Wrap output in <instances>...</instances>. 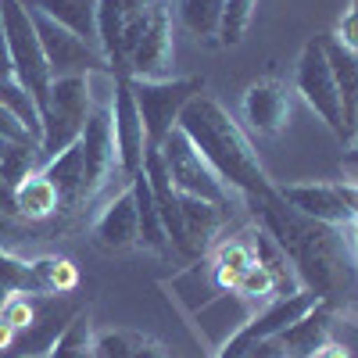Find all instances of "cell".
I'll list each match as a JSON object with an SVG mask.
<instances>
[{"mask_svg":"<svg viewBox=\"0 0 358 358\" xmlns=\"http://www.w3.org/2000/svg\"><path fill=\"white\" fill-rule=\"evenodd\" d=\"M15 337H18V330H15V326H11L8 319H0V351H11Z\"/></svg>","mask_w":358,"mask_h":358,"instance_id":"7bdbcfd3","label":"cell"},{"mask_svg":"<svg viewBox=\"0 0 358 358\" xmlns=\"http://www.w3.org/2000/svg\"><path fill=\"white\" fill-rule=\"evenodd\" d=\"M215 262V268H219V276H222V283L233 290V283H236V276L241 273H248V268L258 262L255 258V248H251V241H222L212 255H208Z\"/></svg>","mask_w":358,"mask_h":358,"instance_id":"f1b7e54d","label":"cell"},{"mask_svg":"<svg viewBox=\"0 0 358 358\" xmlns=\"http://www.w3.org/2000/svg\"><path fill=\"white\" fill-rule=\"evenodd\" d=\"M294 94L301 97L337 140H344V111H341V94H337V83L330 72V62H326V50L322 40H308L301 57L294 65Z\"/></svg>","mask_w":358,"mask_h":358,"instance_id":"52a82bcc","label":"cell"},{"mask_svg":"<svg viewBox=\"0 0 358 358\" xmlns=\"http://www.w3.org/2000/svg\"><path fill=\"white\" fill-rule=\"evenodd\" d=\"M0 104H4L18 122L33 133L36 140H40V133H43V122H40V108H36V101H33V94L15 79V76H8V79H0Z\"/></svg>","mask_w":358,"mask_h":358,"instance_id":"83f0119b","label":"cell"},{"mask_svg":"<svg viewBox=\"0 0 358 358\" xmlns=\"http://www.w3.org/2000/svg\"><path fill=\"white\" fill-rule=\"evenodd\" d=\"M322 50L330 62L337 94H341V111H344V143L358 136V54L337 43L334 36H322Z\"/></svg>","mask_w":358,"mask_h":358,"instance_id":"ac0fdd59","label":"cell"},{"mask_svg":"<svg viewBox=\"0 0 358 358\" xmlns=\"http://www.w3.org/2000/svg\"><path fill=\"white\" fill-rule=\"evenodd\" d=\"M133 358H169V355H165V348L155 344V341H140L136 351H133Z\"/></svg>","mask_w":358,"mask_h":358,"instance_id":"60d3db41","label":"cell"},{"mask_svg":"<svg viewBox=\"0 0 358 358\" xmlns=\"http://www.w3.org/2000/svg\"><path fill=\"white\" fill-rule=\"evenodd\" d=\"M294 83L280 79V76H265L255 79L244 97H241V115L251 126V133L258 136H280L294 115Z\"/></svg>","mask_w":358,"mask_h":358,"instance_id":"30bf717a","label":"cell"},{"mask_svg":"<svg viewBox=\"0 0 358 358\" xmlns=\"http://www.w3.org/2000/svg\"><path fill=\"white\" fill-rule=\"evenodd\" d=\"M15 204H18V215L29 219V222H40L47 215H54L62 208V197H57L54 183L43 176V172H33L29 179L15 187Z\"/></svg>","mask_w":358,"mask_h":358,"instance_id":"d4e9b609","label":"cell"},{"mask_svg":"<svg viewBox=\"0 0 358 358\" xmlns=\"http://www.w3.org/2000/svg\"><path fill=\"white\" fill-rule=\"evenodd\" d=\"M0 283L11 294H43L33 262H22L15 251H0Z\"/></svg>","mask_w":358,"mask_h":358,"instance_id":"1f68e13d","label":"cell"},{"mask_svg":"<svg viewBox=\"0 0 358 358\" xmlns=\"http://www.w3.org/2000/svg\"><path fill=\"white\" fill-rule=\"evenodd\" d=\"M172 18H169V4L162 0L147 33L140 36L136 50L129 54L126 65V79H172Z\"/></svg>","mask_w":358,"mask_h":358,"instance_id":"4fadbf2b","label":"cell"},{"mask_svg":"<svg viewBox=\"0 0 358 358\" xmlns=\"http://www.w3.org/2000/svg\"><path fill=\"white\" fill-rule=\"evenodd\" d=\"M204 76H183V79H129L133 101L143 118V133H147V151H158L162 140L176 129L183 108L204 94Z\"/></svg>","mask_w":358,"mask_h":358,"instance_id":"277c9868","label":"cell"},{"mask_svg":"<svg viewBox=\"0 0 358 358\" xmlns=\"http://www.w3.org/2000/svg\"><path fill=\"white\" fill-rule=\"evenodd\" d=\"M90 86L86 76H62L50 79V101L43 111V133H40V158H54L65 147H72L83 136L86 115H90Z\"/></svg>","mask_w":358,"mask_h":358,"instance_id":"5b68a950","label":"cell"},{"mask_svg":"<svg viewBox=\"0 0 358 358\" xmlns=\"http://www.w3.org/2000/svg\"><path fill=\"white\" fill-rule=\"evenodd\" d=\"M36 268V280H40V290L43 294H72L79 287V273L69 258H54V255H43L33 262Z\"/></svg>","mask_w":358,"mask_h":358,"instance_id":"f546056e","label":"cell"},{"mask_svg":"<svg viewBox=\"0 0 358 358\" xmlns=\"http://www.w3.org/2000/svg\"><path fill=\"white\" fill-rule=\"evenodd\" d=\"M179 208H183L190 251H194V258H204L212 251V241L219 236V229L226 226V208H219L212 201H201V197H187V194H179Z\"/></svg>","mask_w":358,"mask_h":358,"instance_id":"7402d4cb","label":"cell"},{"mask_svg":"<svg viewBox=\"0 0 358 358\" xmlns=\"http://www.w3.org/2000/svg\"><path fill=\"white\" fill-rule=\"evenodd\" d=\"M330 330H334V312L326 305H315L308 315L290 322L276 341L287 351V358H312L322 344H330Z\"/></svg>","mask_w":358,"mask_h":358,"instance_id":"ffe728a7","label":"cell"},{"mask_svg":"<svg viewBox=\"0 0 358 358\" xmlns=\"http://www.w3.org/2000/svg\"><path fill=\"white\" fill-rule=\"evenodd\" d=\"M312 358H351V355H348V348H344V344H334V341H330V344H322Z\"/></svg>","mask_w":358,"mask_h":358,"instance_id":"b9f144b4","label":"cell"},{"mask_svg":"<svg viewBox=\"0 0 358 358\" xmlns=\"http://www.w3.org/2000/svg\"><path fill=\"white\" fill-rule=\"evenodd\" d=\"M40 172L54 183L62 204H83L86 201V155H83V143L79 140L72 147H65L62 155L47 158Z\"/></svg>","mask_w":358,"mask_h":358,"instance_id":"44dd1931","label":"cell"},{"mask_svg":"<svg viewBox=\"0 0 358 358\" xmlns=\"http://www.w3.org/2000/svg\"><path fill=\"white\" fill-rule=\"evenodd\" d=\"M0 215H11L18 219V204H15V187L0 179Z\"/></svg>","mask_w":358,"mask_h":358,"instance_id":"f35d334b","label":"cell"},{"mask_svg":"<svg viewBox=\"0 0 358 358\" xmlns=\"http://www.w3.org/2000/svg\"><path fill=\"white\" fill-rule=\"evenodd\" d=\"M165 290H172V297L179 301V308H183L187 315H197L201 308H208L212 301H219L222 294H233V290L222 283L215 262L208 258V255H204V258H194V265H187L176 280H169Z\"/></svg>","mask_w":358,"mask_h":358,"instance_id":"2e32d148","label":"cell"},{"mask_svg":"<svg viewBox=\"0 0 358 358\" xmlns=\"http://www.w3.org/2000/svg\"><path fill=\"white\" fill-rule=\"evenodd\" d=\"M79 305H57L54 294H36V319L18 330L11 344V358H47L57 337L65 334V326L76 319Z\"/></svg>","mask_w":358,"mask_h":358,"instance_id":"5bb4252c","label":"cell"},{"mask_svg":"<svg viewBox=\"0 0 358 358\" xmlns=\"http://www.w3.org/2000/svg\"><path fill=\"white\" fill-rule=\"evenodd\" d=\"M251 248H255V258H258V265L265 268L268 276H273V287H276V297H290V294H297L301 290V280H297V273H294V265H290V258L283 255V248L268 236L265 229H255L251 233Z\"/></svg>","mask_w":358,"mask_h":358,"instance_id":"cb8c5ba5","label":"cell"},{"mask_svg":"<svg viewBox=\"0 0 358 358\" xmlns=\"http://www.w3.org/2000/svg\"><path fill=\"white\" fill-rule=\"evenodd\" d=\"M341 194H344L348 212H351V215H355V222H358V187H355V183H348V179H341Z\"/></svg>","mask_w":358,"mask_h":358,"instance_id":"ab89813d","label":"cell"},{"mask_svg":"<svg viewBox=\"0 0 358 358\" xmlns=\"http://www.w3.org/2000/svg\"><path fill=\"white\" fill-rule=\"evenodd\" d=\"M129 190H133V204H136L140 248L155 251V255H169L172 244H169V233H165V226H162L158 204H155V194H151V183H147V172H143V169H140L136 176H129Z\"/></svg>","mask_w":358,"mask_h":358,"instance_id":"603a6c76","label":"cell"},{"mask_svg":"<svg viewBox=\"0 0 358 358\" xmlns=\"http://www.w3.org/2000/svg\"><path fill=\"white\" fill-rule=\"evenodd\" d=\"M179 129L190 136V143L201 151V158L215 169V176L236 194H244V201L268 194L276 183L268 179L265 165L258 162L255 143L241 129V122L208 94H197L183 115H179Z\"/></svg>","mask_w":358,"mask_h":358,"instance_id":"7a4b0ae2","label":"cell"},{"mask_svg":"<svg viewBox=\"0 0 358 358\" xmlns=\"http://www.w3.org/2000/svg\"><path fill=\"white\" fill-rule=\"evenodd\" d=\"M25 11H29V18H33V29H36V36H40L47 69H50L54 79H62V76H90V72H111L101 50L83 43L76 33H69L65 25L50 22L47 15H40L33 8H25Z\"/></svg>","mask_w":358,"mask_h":358,"instance_id":"9c48e42d","label":"cell"},{"mask_svg":"<svg viewBox=\"0 0 358 358\" xmlns=\"http://www.w3.org/2000/svg\"><path fill=\"white\" fill-rule=\"evenodd\" d=\"M18 241V222L11 215H0V251H11Z\"/></svg>","mask_w":358,"mask_h":358,"instance_id":"74e56055","label":"cell"},{"mask_svg":"<svg viewBox=\"0 0 358 358\" xmlns=\"http://www.w3.org/2000/svg\"><path fill=\"white\" fill-rule=\"evenodd\" d=\"M143 337L140 334H129V330H104V334H94V358H133L136 344Z\"/></svg>","mask_w":358,"mask_h":358,"instance_id":"d6a6232c","label":"cell"},{"mask_svg":"<svg viewBox=\"0 0 358 358\" xmlns=\"http://www.w3.org/2000/svg\"><path fill=\"white\" fill-rule=\"evenodd\" d=\"M226 0H176V15L183 22V29L197 40L219 36V22H222Z\"/></svg>","mask_w":358,"mask_h":358,"instance_id":"484cf974","label":"cell"},{"mask_svg":"<svg viewBox=\"0 0 358 358\" xmlns=\"http://www.w3.org/2000/svg\"><path fill=\"white\" fill-rule=\"evenodd\" d=\"M315 305H322L319 297L312 294V290H297V294H290V297H276V301H268L265 308H258L241 330H236L222 348H219V355L215 358H244V351L248 348H255L258 341H273V337H280L290 322H297L301 315H308Z\"/></svg>","mask_w":358,"mask_h":358,"instance_id":"ba28073f","label":"cell"},{"mask_svg":"<svg viewBox=\"0 0 358 358\" xmlns=\"http://www.w3.org/2000/svg\"><path fill=\"white\" fill-rule=\"evenodd\" d=\"M0 36H4V47H8V57H11V72L15 79L33 94L36 108H40V118L47 111V101H50V69H47V57H43V47H40V36L33 29V18H29L22 0H0Z\"/></svg>","mask_w":358,"mask_h":358,"instance_id":"3957f363","label":"cell"},{"mask_svg":"<svg viewBox=\"0 0 358 358\" xmlns=\"http://www.w3.org/2000/svg\"><path fill=\"white\" fill-rule=\"evenodd\" d=\"M251 212L262 229L273 236L290 258L297 280L312 290L334 315H358V248L351 226H330L308 219L280 197L273 187L262 197H251Z\"/></svg>","mask_w":358,"mask_h":358,"instance_id":"6da1fadb","label":"cell"},{"mask_svg":"<svg viewBox=\"0 0 358 358\" xmlns=\"http://www.w3.org/2000/svg\"><path fill=\"white\" fill-rule=\"evenodd\" d=\"M255 8H258V0H226L222 22H219V43L222 47H236V43L248 36Z\"/></svg>","mask_w":358,"mask_h":358,"instance_id":"4dcf8cb0","label":"cell"},{"mask_svg":"<svg viewBox=\"0 0 358 358\" xmlns=\"http://www.w3.org/2000/svg\"><path fill=\"white\" fill-rule=\"evenodd\" d=\"M8 297H11V290H8L4 283H0V308H4V305H8Z\"/></svg>","mask_w":358,"mask_h":358,"instance_id":"ee69618b","label":"cell"},{"mask_svg":"<svg viewBox=\"0 0 358 358\" xmlns=\"http://www.w3.org/2000/svg\"><path fill=\"white\" fill-rule=\"evenodd\" d=\"M0 319H8L15 330H25L36 319V294H11L8 305L0 308Z\"/></svg>","mask_w":358,"mask_h":358,"instance_id":"836d02e7","label":"cell"},{"mask_svg":"<svg viewBox=\"0 0 358 358\" xmlns=\"http://www.w3.org/2000/svg\"><path fill=\"white\" fill-rule=\"evenodd\" d=\"M0 136H4V140H18V143H40L33 133H29L22 122H18V118L4 108V104H0Z\"/></svg>","mask_w":358,"mask_h":358,"instance_id":"d590c367","label":"cell"},{"mask_svg":"<svg viewBox=\"0 0 358 358\" xmlns=\"http://www.w3.org/2000/svg\"><path fill=\"white\" fill-rule=\"evenodd\" d=\"M280 197L301 212L308 219L330 222V226H355V215L348 212L341 183H290V187H276Z\"/></svg>","mask_w":358,"mask_h":358,"instance_id":"9a60e30c","label":"cell"},{"mask_svg":"<svg viewBox=\"0 0 358 358\" xmlns=\"http://www.w3.org/2000/svg\"><path fill=\"white\" fill-rule=\"evenodd\" d=\"M341 172H344L348 183H355V187H358V136L351 140V147H348L344 158H341Z\"/></svg>","mask_w":358,"mask_h":358,"instance_id":"8d00e7d4","label":"cell"},{"mask_svg":"<svg viewBox=\"0 0 358 358\" xmlns=\"http://www.w3.org/2000/svg\"><path fill=\"white\" fill-rule=\"evenodd\" d=\"M47 358H94V319H90V308L76 312V319L65 326V334L57 337Z\"/></svg>","mask_w":358,"mask_h":358,"instance_id":"4316f807","label":"cell"},{"mask_svg":"<svg viewBox=\"0 0 358 358\" xmlns=\"http://www.w3.org/2000/svg\"><path fill=\"white\" fill-rule=\"evenodd\" d=\"M94 241L104 251H129L140 248V226H136V204L133 190H118L94 219Z\"/></svg>","mask_w":358,"mask_h":358,"instance_id":"e0dca14e","label":"cell"},{"mask_svg":"<svg viewBox=\"0 0 358 358\" xmlns=\"http://www.w3.org/2000/svg\"><path fill=\"white\" fill-rule=\"evenodd\" d=\"M83 155H86V201H94L115 172H122L118 165V147H115V129H111V104H94L83 126Z\"/></svg>","mask_w":358,"mask_h":358,"instance_id":"8fae6325","label":"cell"},{"mask_svg":"<svg viewBox=\"0 0 358 358\" xmlns=\"http://www.w3.org/2000/svg\"><path fill=\"white\" fill-rule=\"evenodd\" d=\"M111 129H115V147H118V165L126 176H136L147 158V133H143V118L133 101L129 79L115 76L111 90Z\"/></svg>","mask_w":358,"mask_h":358,"instance_id":"7c38bea8","label":"cell"},{"mask_svg":"<svg viewBox=\"0 0 358 358\" xmlns=\"http://www.w3.org/2000/svg\"><path fill=\"white\" fill-rule=\"evenodd\" d=\"M22 4L47 15L57 25H65L69 33H76L83 43L101 50V40H97V0H22Z\"/></svg>","mask_w":358,"mask_h":358,"instance_id":"d6986e66","label":"cell"},{"mask_svg":"<svg viewBox=\"0 0 358 358\" xmlns=\"http://www.w3.org/2000/svg\"><path fill=\"white\" fill-rule=\"evenodd\" d=\"M0 43H4V36H0Z\"/></svg>","mask_w":358,"mask_h":358,"instance_id":"f6af8a7d","label":"cell"},{"mask_svg":"<svg viewBox=\"0 0 358 358\" xmlns=\"http://www.w3.org/2000/svg\"><path fill=\"white\" fill-rule=\"evenodd\" d=\"M337 43H344L348 50H355L358 54V8L351 4V11L337 22V29H334V33H330Z\"/></svg>","mask_w":358,"mask_h":358,"instance_id":"e575fe53","label":"cell"},{"mask_svg":"<svg viewBox=\"0 0 358 358\" xmlns=\"http://www.w3.org/2000/svg\"><path fill=\"white\" fill-rule=\"evenodd\" d=\"M158 155H162V165H165V172H169V179H172V187H176L179 194L201 197V201H212V204L226 208L229 187L215 176V169L201 158V151L190 143V136L179 129V126L162 140Z\"/></svg>","mask_w":358,"mask_h":358,"instance_id":"8992f818","label":"cell"}]
</instances>
